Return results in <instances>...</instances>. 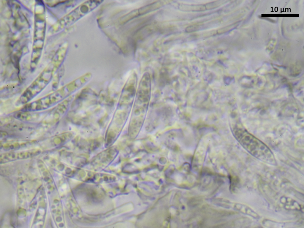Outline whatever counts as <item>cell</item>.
<instances>
[{"mask_svg": "<svg viewBox=\"0 0 304 228\" xmlns=\"http://www.w3.org/2000/svg\"><path fill=\"white\" fill-rule=\"evenodd\" d=\"M236 136L242 146L254 157L267 164L277 165L273 152L261 140L243 128L237 130Z\"/></svg>", "mask_w": 304, "mask_h": 228, "instance_id": "1", "label": "cell"}, {"mask_svg": "<svg viewBox=\"0 0 304 228\" xmlns=\"http://www.w3.org/2000/svg\"><path fill=\"white\" fill-rule=\"evenodd\" d=\"M102 1H88L84 2L56 23L53 25L55 29L58 31L64 27L73 24L96 8Z\"/></svg>", "mask_w": 304, "mask_h": 228, "instance_id": "2", "label": "cell"}, {"mask_svg": "<svg viewBox=\"0 0 304 228\" xmlns=\"http://www.w3.org/2000/svg\"><path fill=\"white\" fill-rule=\"evenodd\" d=\"M52 75V71L50 69L42 72L23 93L18 100V103L24 104L30 101L48 85Z\"/></svg>", "mask_w": 304, "mask_h": 228, "instance_id": "3", "label": "cell"}, {"mask_svg": "<svg viewBox=\"0 0 304 228\" xmlns=\"http://www.w3.org/2000/svg\"><path fill=\"white\" fill-rule=\"evenodd\" d=\"M63 90H59L25 105L23 110L34 111L45 109L56 104L62 99Z\"/></svg>", "mask_w": 304, "mask_h": 228, "instance_id": "4", "label": "cell"}, {"mask_svg": "<svg viewBox=\"0 0 304 228\" xmlns=\"http://www.w3.org/2000/svg\"><path fill=\"white\" fill-rule=\"evenodd\" d=\"M280 202L287 210L302 211V207L297 201L288 197L283 196L280 199Z\"/></svg>", "mask_w": 304, "mask_h": 228, "instance_id": "5", "label": "cell"}, {"mask_svg": "<svg viewBox=\"0 0 304 228\" xmlns=\"http://www.w3.org/2000/svg\"><path fill=\"white\" fill-rule=\"evenodd\" d=\"M234 205L235 209L243 214L250 216L255 219H259V216L249 207L242 204L235 203Z\"/></svg>", "mask_w": 304, "mask_h": 228, "instance_id": "6", "label": "cell"}]
</instances>
